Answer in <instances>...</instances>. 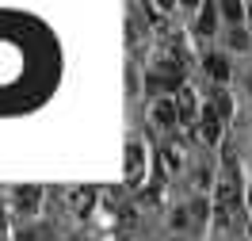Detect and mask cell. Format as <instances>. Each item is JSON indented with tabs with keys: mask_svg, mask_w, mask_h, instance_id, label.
<instances>
[{
	"mask_svg": "<svg viewBox=\"0 0 252 241\" xmlns=\"http://www.w3.org/2000/svg\"><path fill=\"white\" fill-rule=\"evenodd\" d=\"M142 176H145V145L134 138V142H126V180L138 184Z\"/></svg>",
	"mask_w": 252,
	"mask_h": 241,
	"instance_id": "6da1fadb",
	"label": "cell"
},
{
	"mask_svg": "<svg viewBox=\"0 0 252 241\" xmlns=\"http://www.w3.org/2000/svg\"><path fill=\"white\" fill-rule=\"evenodd\" d=\"M176 107H180V123H195L199 115H203V107H199V96H195V88H180L176 92Z\"/></svg>",
	"mask_w": 252,
	"mask_h": 241,
	"instance_id": "7a4b0ae2",
	"label": "cell"
},
{
	"mask_svg": "<svg viewBox=\"0 0 252 241\" xmlns=\"http://www.w3.org/2000/svg\"><path fill=\"white\" fill-rule=\"evenodd\" d=\"M199 134H203V142H218V134H221V119L210 103H206L203 115H199Z\"/></svg>",
	"mask_w": 252,
	"mask_h": 241,
	"instance_id": "3957f363",
	"label": "cell"
},
{
	"mask_svg": "<svg viewBox=\"0 0 252 241\" xmlns=\"http://www.w3.org/2000/svg\"><path fill=\"white\" fill-rule=\"evenodd\" d=\"M153 119H157V127H176V123H180V107H176V96L172 100H157V103H153Z\"/></svg>",
	"mask_w": 252,
	"mask_h": 241,
	"instance_id": "277c9868",
	"label": "cell"
},
{
	"mask_svg": "<svg viewBox=\"0 0 252 241\" xmlns=\"http://www.w3.org/2000/svg\"><path fill=\"white\" fill-rule=\"evenodd\" d=\"M16 203H19V210H23V214H34V210H38V203H42V188L23 184V188L16 192Z\"/></svg>",
	"mask_w": 252,
	"mask_h": 241,
	"instance_id": "5b68a950",
	"label": "cell"
},
{
	"mask_svg": "<svg viewBox=\"0 0 252 241\" xmlns=\"http://www.w3.org/2000/svg\"><path fill=\"white\" fill-rule=\"evenodd\" d=\"M218 16H221L218 4H203V8H199V23H195V31H199V34H214V31H218Z\"/></svg>",
	"mask_w": 252,
	"mask_h": 241,
	"instance_id": "8992f818",
	"label": "cell"
},
{
	"mask_svg": "<svg viewBox=\"0 0 252 241\" xmlns=\"http://www.w3.org/2000/svg\"><path fill=\"white\" fill-rule=\"evenodd\" d=\"M221 19L229 23V27H241V19H245V0H221Z\"/></svg>",
	"mask_w": 252,
	"mask_h": 241,
	"instance_id": "52a82bcc",
	"label": "cell"
},
{
	"mask_svg": "<svg viewBox=\"0 0 252 241\" xmlns=\"http://www.w3.org/2000/svg\"><path fill=\"white\" fill-rule=\"evenodd\" d=\"M210 107L218 111V119H233V100L225 88H214V100H210Z\"/></svg>",
	"mask_w": 252,
	"mask_h": 241,
	"instance_id": "ba28073f",
	"label": "cell"
},
{
	"mask_svg": "<svg viewBox=\"0 0 252 241\" xmlns=\"http://www.w3.org/2000/svg\"><path fill=\"white\" fill-rule=\"evenodd\" d=\"M206 73H210L214 80H225L229 77V62H225L221 54H210V58H206Z\"/></svg>",
	"mask_w": 252,
	"mask_h": 241,
	"instance_id": "9c48e42d",
	"label": "cell"
},
{
	"mask_svg": "<svg viewBox=\"0 0 252 241\" xmlns=\"http://www.w3.org/2000/svg\"><path fill=\"white\" fill-rule=\"evenodd\" d=\"M73 199H77V210L84 214V210L92 207V199H95V188H77V192H73Z\"/></svg>",
	"mask_w": 252,
	"mask_h": 241,
	"instance_id": "30bf717a",
	"label": "cell"
},
{
	"mask_svg": "<svg viewBox=\"0 0 252 241\" xmlns=\"http://www.w3.org/2000/svg\"><path fill=\"white\" fill-rule=\"evenodd\" d=\"M229 46H237V50H245V46H249V34L241 31V27H233V31H229Z\"/></svg>",
	"mask_w": 252,
	"mask_h": 241,
	"instance_id": "8fae6325",
	"label": "cell"
},
{
	"mask_svg": "<svg viewBox=\"0 0 252 241\" xmlns=\"http://www.w3.org/2000/svg\"><path fill=\"white\" fill-rule=\"evenodd\" d=\"M184 8H203V0H180Z\"/></svg>",
	"mask_w": 252,
	"mask_h": 241,
	"instance_id": "7c38bea8",
	"label": "cell"
},
{
	"mask_svg": "<svg viewBox=\"0 0 252 241\" xmlns=\"http://www.w3.org/2000/svg\"><path fill=\"white\" fill-rule=\"evenodd\" d=\"M157 8H164V12H168V8H176V0H157Z\"/></svg>",
	"mask_w": 252,
	"mask_h": 241,
	"instance_id": "4fadbf2b",
	"label": "cell"
},
{
	"mask_svg": "<svg viewBox=\"0 0 252 241\" xmlns=\"http://www.w3.org/2000/svg\"><path fill=\"white\" fill-rule=\"evenodd\" d=\"M4 222H8V218H4V207H0V230H4Z\"/></svg>",
	"mask_w": 252,
	"mask_h": 241,
	"instance_id": "5bb4252c",
	"label": "cell"
}]
</instances>
